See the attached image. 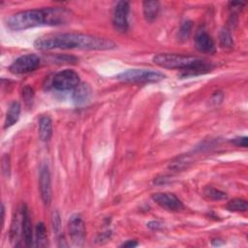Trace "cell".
Segmentation results:
<instances>
[{
    "label": "cell",
    "mask_w": 248,
    "mask_h": 248,
    "mask_svg": "<svg viewBox=\"0 0 248 248\" xmlns=\"http://www.w3.org/2000/svg\"><path fill=\"white\" fill-rule=\"evenodd\" d=\"M34 46L40 50L61 49H86L108 50L115 47V44L108 39L81 33H64L47 35L38 38Z\"/></svg>",
    "instance_id": "obj_1"
},
{
    "label": "cell",
    "mask_w": 248,
    "mask_h": 248,
    "mask_svg": "<svg viewBox=\"0 0 248 248\" xmlns=\"http://www.w3.org/2000/svg\"><path fill=\"white\" fill-rule=\"evenodd\" d=\"M71 14L59 7L26 10L16 13L6 19V25L13 31H20L42 25H62L69 22Z\"/></svg>",
    "instance_id": "obj_2"
},
{
    "label": "cell",
    "mask_w": 248,
    "mask_h": 248,
    "mask_svg": "<svg viewBox=\"0 0 248 248\" xmlns=\"http://www.w3.org/2000/svg\"><path fill=\"white\" fill-rule=\"evenodd\" d=\"M202 60V59L196 56L175 53H159L154 55L152 58V61L159 67L167 69H178L181 71L188 69Z\"/></svg>",
    "instance_id": "obj_3"
},
{
    "label": "cell",
    "mask_w": 248,
    "mask_h": 248,
    "mask_svg": "<svg viewBox=\"0 0 248 248\" xmlns=\"http://www.w3.org/2000/svg\"><path fill=\"white\" fill-rule=\"evenodd\" d=\"M165 78L166 76L161 72L146 69H129L116 76L118 80L132 83L157 82Z\"/></svg>",
    "instance_id": "obj_4"
},
{
    "label": "cell",
    "mask_w": 248,
    "mask_h": 248,
    "mask_svg": "<svg viewBox=\"0 0 248 248\" xmlns=\"http://www.w3.org/2000/svg\"><path fill=\"white\" fill-rule=\"evenodd\" d=\"M79 83V76L73 70H63L52 78V87L58 91L74 90Z\"/></svg>",
    "instance_id": "obj_5"
},
{
    "label": "cell",
    "mask_w": 248,
    "mask_h": 248,
    "mask_svg": "<svg viewBox=\"0 0 248 248\" xmlns=\"http://www.w3.org/2000/svg\"><path fill=\"white\" fill-rule=\"evenodd\" d=\"M40 65V58L36 54H24L17 57L9 67L11 73L16 75L26 74L34 71Z\"/></svg>",
    "instance_id": "obj_6"
},
{
    "label": "cell",
    "mask_w": 248,
    "mask_h": 248,
    "mask_svg": "<svg viewBox=\"0 0 248 248\" xmlns=\"http://www.w3.org/2000/svg\"><path fill=\"white\" fill-rule=\"evenodd\" d=\"M68 228L74 245L82 246L85 239V226L79 214H74L70 217Z\"/></svg>",
    "instance_id": "obj_7"
},
{
    "label": "cell",
    "mask_w": 248,
    "mask_h": 248,
    "mask_svg": "<svg viewBox=\"0 0 248 248\" xmlns=\"http://www.w3.org/2000/svg\"><path fill=\"white\" fill-rule=\"evenodd\" d=\"M130 7L129 3L126 1H119L113 11L112 24L118 32H126L129 26L128 15Z\"/></svg>",
    "instance_id": "obj_8"
},
{
    "label": "cell",
    "mask_w": 248,
    "mask_h": 248,
    "mask_svg": "<svg viewBox=\"0 0 248 248\" xmlns=\"http://www.w3.org/2000/svg\"><path fill=\"white\" fill-rule=\"evenodd\" d=\"M152 200L169 211H179L183 208L181 201L171 193H155L152 195Z\"/></svg>",
    "instance_id": "obj_9"
},
{
    "label": "cell",
    "mask_w": 248,
    "mask_h": 248,
    "mask_svg": "<svg viewBox=\"0 0 248 248\" xmlns=\"http://www.w3.org/2000/svg\"><path fill=\"white\" fill-rule=\"evenodd\" d=\"M39 188L41 193V198L45 204H49L51 200V181L50 174L46 165H44L40 170L39 178Z\"/></svg>",
    "instance_id": "obj_10"
},
{
    "label": "cell",
    "mask_w": 248,
    "mask_h": 248,
    "mask_svg": "<svg viewBox=\"0 0 248 248\" xmlns=\"http://www.w3.org/2000/svg\"><path fill=\"white\" fill-rule=\"evenodd\" d=\"M196 48L204 53H213L215 51V45L211 37L205 31H199L195 37Z\"/></svg>",
    "instance_id": "obj_11"
},
{
    "label": "cell",
    "mask_w": 248,
    "mask_h": 248,
    "mask_svg": "<svg viewBox=\"0 0 248 248\" xmlns=\"http://www.w3.org/2000/svg\"><path fill=\"white\" fill-rule=\"evenodd\" d=\"M21 214H22V234L24 237V241L26 246L31 247L33 245V231H32V224L30 220L29 211L25 204L22 205Z\"/></svg>",
    "instance_id": "obj_12"
},
{
    "label": "cell",
    "mask_w": 248,
    "mask_h": 248,
    "mask_svg": "<svg viewBox=\"0 0 248 248\" xmlns=\"http://www.w3.org/2000/svg\"><path fill=\"white\" fill-rule=\"evenodd\" d=\"M91 87L87 83H79L74 90H73V101L76 105H83L85 104L90 96H91Z\"/></svg>",
    "instance_id": "obj_13"
},
{
    "label": "cell",
    "mask_w": 248,
    "mask_h": 248,
    "mask_svg": "<svg viewBox=\"0 0 248 248\" xmlns=\"http://www.w3.org/2000/svg\"><path fill=\"white\" fill-rule=\"evenodd\" d=\"M211 70V66L210 64H208L207 62H205L203 59L189 67L188 69H185V70H182L181 74H180V77L182 78H188V77H193V76H198V75H202V74H205L207 72H209Z\"/></svg>",
    "instance_id": "obj_14"
},
{
    "label": "cell",
    "mask_w": 248,
    "mask_h": 248,
    "mask_svg": "<svg viewBox=\"0 0 248 248\" xmlns=\"http://www.w3.org/2000/svg\"><path fill=\"white\" fill-rule=\"evenodd\" d=\"M52 135V121L48 115H44L39 120V136L44 141L49 140Z\"/></svg>",
    "instance_id": "obj_15"
},
{
    "label": "cell",
    "mask_w": 248,
    "mask_h": 248,
    "mask_svg": "<svg viewBox=\"0 0 248 248\" xmlns=\"http://www.w3.org/2000/svg\"><path fill=\"white\" fill-rule=\"evenodd\" d=\"M19 114H20V105L18 102L14 101L9 108L8 111L6 113V118H5V128H9L11 126H13L19 118Z\"/></svg>",
    "instance_id": "obj_16"
},
{
    "label": "cell",
    "mask_w": 248,
    "mask_h": 248,
    "mask_svg": "<svg viewBox=\"0 0 248 248\" xmlns=\"http://www.w3.org/2000/svg\"><path fill=\"white\" fill-rule=\"evenodd\" d=\"M143 15L147 21H153L159 13L160 3L158 1H144L142 3Z\"/></svg>",
    "instance_id": "obj_17"
},
{
    "label": "cell",
    "mask_w": 248,
    "mask_h": 248,
    "mask_svg": "<svg viewBox=\"0 0 248 248\" xmlns=\"http://www.w3.org/2000/svg\"><path fill=\"white\" fill-rule=\"evenodd\" d=\"M20 232H22V214L20 215L16 213V215L14 217L12 227H11V232H10V237L11 240L15 241L17 240Z\"/></svg>",
    "instance_id": "obj_18"
},
{
    "label": "cell",
    "mask_w": 248,
    "mask_h": 248,
    "mask_svg": "<svg viewBox=\"0 0 248 248\" xmlns=\"http://www.w3.org/2000/svg\"><path fill=\"white\" fill-rule=\"evenodd\" d=\"M36 245L39 247H45L47 245L46 230L44 223L40 222L36 226Z\"/></svg>",
    "instance_id": "obj_19"
},
{
    "label": "cell",
    "mask_w": 248,
    "mask_h": 248,
    "mask_svg": "<svg viewBox=\"0 0 248 248\" xmlns=\"http://www.w3.org/2000/svg\"><path fill=\"white\" fill-rule=\"evenodd\" d=\"M248 208L247 202L243 199H232L227 204V209L232 212H245Z\"/></svg>",
    "instance_id": "obj_20"
},
{
    "label": "cell",
    "mask_w": 248,
    "mask_h": 248,
    "mask_svg": "<svg viewBox=\"0 0 248 248\" xmlns=\"http://www.w3.org/2000/svg\"><path fill=\"white\" fill-rule=\"evenodd\" d=\"M204 195L212 201H221V200L227 199V195L225 192H223L219 189H216L214 187H211V186L205 187Z\"/></svg>",
    "instance_id": "obj_21"
},
{
    "label": "cell",
    "mask_w": 248,
    "mask_h": 248,
    "mask_svg": "<svg viewBox=\"0 0 248 248\" xmlns=\"http://www.w3.org/2000/svg\"><path fill=\"white\" fill-rule=\"evenodd\" d=\"M219 42L221 46L223 47H232L233 45V41H232V37L230 33V31L226 28L221 29L220 33H219Z\"/></svg>",
    "instance_id": "obj_22"
},
{
    "label": "cell",
    "mask_w": 248,
    "mask_h": 248,
    "mask_svg": "<svg viewBox=\"0 0 248 248\" xmlns=\"http://www.w3.org/2000/svg\"><path fill=\"white\" fill-rule=\"evenodd\" d=\"M192 26H193V24H192V21H190V20L183 22V24L181 25V27L178 31V38L181 41H186L188 39V37L192 31Z\"/></svg>",
    "instance_id": "obj_23"
},
{
    "label": "cell",
    "mask_w": 248,
    "mask_h": 248,
    "mask_svg": "<svg viewBox=\"0 0 248 248\" xmlns=\"http://www.w3.org/2000/svg\"><path fill=\"white\" fill-rule=\"evenodd\" d=\"M52 226L55 233L57 235L60 234V229H61V222L59 218V214L57 212H53L52 214Z\"/></svg>",
    "instance_id": "obj_24"
},
{
    "label": "cell",
    "mask_w": 248,
    "mask_h": 248,
    "mask_svg": "<svg viewBox=\"0 0 248 248\" xmlns=\"http://www.w3.org/2000/svg\"><path fill=\"white\" fill-rule=\"evenodd\" d=\"M2 171L6 176H9L10 173V158L5 154L2 158Z\"/></svg>",
    "instance_id": "obj_25"
},
{
    "label": "cell",
    "mask_w": 248,
    "mask_h": 248,
    "mask_svg": "<svg viewBox=\"0 0 248 248\" xmlns=\"http://www.w3.org/2000/svg\"><path fill=\"white\" fill-rule=\"evenodd\" d=\"M247 138L246 137H241V138H235L232 140V142L237 145V146H242V147H247Z\"/></svg>",
    "instance_id": "obj_26"
},
{
    "label": "cell",
    "mask_w": 248,
    "mask_h": 248,
    "mask_svg": "<svg viewBox=\"0 0 248 248\" xmlns=\"http://www.w3.org/2000/svg\"><path fill=\"white\" fill-rule=\"evenodd\" d=\"M147 226H148L150 229H152V230H159V229L162 228V224H161L160 222H158V221L149 222V223L147 224Z\"/></svg>",
    "instance_id": "obj_27"
},
{
    "label": "cell",
    "mask_w": 248,
    "mask_h": 248,
    "mask_svg": "<svg viewBox=\"0 0 248 248\" xmlns=\"http://www.w3.org/2000/svg\"><path fill=\"white\" fill-rule=\"evenodd\" d=\"M138 246V242L135 240H127L126 242L121 244V247H136Z\"/></svg>",
    "instance_id": "obj_28"
},
{
    "label": "cell",
    "mask_w": 248,
    "mask_h": 248,
    "mask_svg": "<svg viewBox=\"0 0 248 248\" xmlns=\"http://www.w3.org/2000/svg\"><path fill=\"white\" fill-rule=\"evenodd\" d=\"M222 243H219V241H218V239H214L213 241H212V245H221Z\"/></svg>",
    "instance_id": "obj_29"
}]
</instances>
